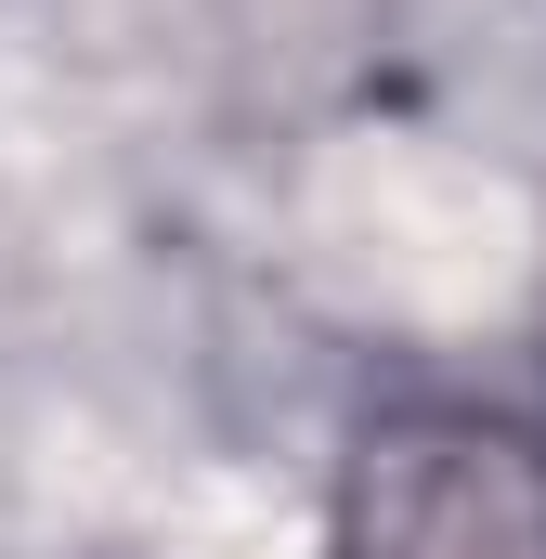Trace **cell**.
I'll use <instances>...</instances> for the list:
<instances>
[{"mask_svg": "<svg viewBox=\"0 0 546 559\" xmlns=\"http://www.w3.org/2000/svg\"><path fill=\"white\" fill-rule=\"evenodd\" d=\"M325 559H546V417L482 391L365 404L325 481Z\"/></svg>", "mask_w": 546, "mask_h": 559, "instance_id": "1", "label": "cell"}]
</instances>
